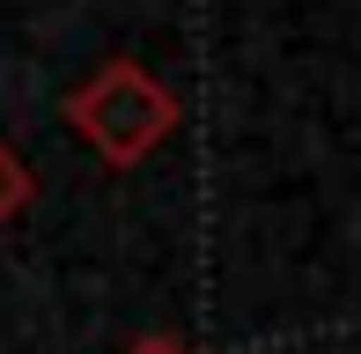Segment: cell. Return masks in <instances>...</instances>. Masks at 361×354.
<instances>
[{"mask_svg": "<svg viewBox=\"0 0 361 354\" xmlns=\"http://www.w3.org/2000/svg\"><path fill=\"white\" fill-rule=\"evenodd\" d=\"M126 354H192L185 340H140V347H126Z\"/></svg>", "mask_w": 361, "mask_h": 354, "instance_id": "cell-3", "label": "cell"}, {"mask_svg": "<svg viewBox=\"0 0 361 354\" xmlns=\"http://www.w3.org/2000/svg\"><path fill=\"white\" fill-rule=\"evenodd\" d=\"M30 200H37V177H30V163L8 148V140H0V229H8Z\"/></svg>", "mask_w": 361, "mask_h": 354, "instance_id": "cell-2", "label": "cell"}, {"mask_svg": "<svg viewBox=\"0 0 361 354\" xmlns=\"http://www.w3.org/2000/svg\"><path fill=\"white\" fill-rule=\"evenodd\" d=\"M67 126L111 170H133L177 133V96L147 67H133V59H104V67L67 96Z\"/></svg>", "mask_w": 361, "mask_h": 354, "instance_id": "cell-1", "label": "cell"}]
</instances>
